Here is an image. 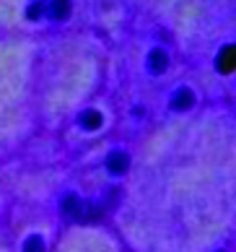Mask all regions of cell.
I'll use <instances>...</instances> for the list:
<instances>
[{
    "instance_id": "3",
    "label": "cell",
    "mask_w": 236,
    "mask_h": 252,
    "mask_svg": "<svg viewBox=\"0 0 236 252\" xmlns=\"http://www.w3.org/2000/svg\"><path fill=\"white\" fill-rule=\"evenodd\" d=\"M109 169L112 172H125L127 169V156H122V154H115V156H109Z\"/></svg>"
},
{
    "instance_id": "1",
    "label": "cell",
    "mask_w": 236,
    "mask_h": 252,
    "mask_svg": "<svg viewBox=\"0 0 236 252\" xmlns=\"http://www.w3.org/2000/svg\"><path fill=\"white\" fill-rule=\"evenodd\" d=\"M31 47L26 42H0V123H24L29 94Z\"/></svg>"
},
{
    "instance_id": "4",
    "label": "cell",
    "mask_w": 236,
    "mask_h": 252,
    "mask_svg": "<svg viewBox=\"0 0 236 252\" xmlns=\"http://www.w3.org/2000/svg\"><path fill=\"white\" fill-rule=\"evenodd\" d=\"M24 252H44V239L42 237H29L24 245Z\"/></svg>"
},
{
    "instance_id": "2",
    "label": "cell",
    "mask_w": 236,
    "mask_h": 252,
    "mask_svg": "<svg viewBox=\"0 0 236 252\" xmlns=\"http://www.w3.org/2000/svg\"><path fill=\"white\" fill-rule=\"evenodd\" d=\"M62 211L68 213V216H81V200L75 198V195H68V198L62 200Z\"/></svg>"
}]
</instances>
